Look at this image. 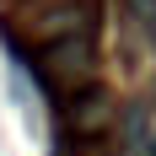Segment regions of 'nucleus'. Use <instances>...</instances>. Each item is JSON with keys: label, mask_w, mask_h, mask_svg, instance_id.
<instances>
[{"label": "nucleus", "mask_w": 156, "mask_h": 156, "mask_svg": "<svg viewBox=\"0 0 156 156\" xmlns=\"http://www.w3.org/2000/svg\"><path fill=\"white\" fill-rule=\"evenodd\" d=\"M43 76L59 86V92H81V86H97V32H81V38H59V43H43L38 54Z\"/></svg>", "instance_id": "f257e3e1"}, {"label": "nucleus", "mask_w": 156, "mask_h": 156, "mask_svg": "<svg viewBox=\"0 0 156 156\" xmlns=\"http://www.w3.org/2000/svg\"><path fill=\"white\" fill-rule=\"evenodd\" d=\"M92 22H97V11L86 5V0H59V5L43 11L48 43H59V38H81V32H92Z\"/></svg>", "instance_id": "f03ea898"}, {"label": "nucleus", "mask_w": 156, "mask_h": 156, "mask_svg": "<svg viewBox=\"0 0 156 156\" xmlns=\"http://www.w3.org/2000/svg\"><path fill=\"white\" fill-rule=\"evenodd\" d=\"M65 119H70L81 135H92V129H108V124H113L108 92H102V86H81V92H70V108H65Z\"/></svg>", "instance_id": "7ed1b4c3"}]
</instances>
